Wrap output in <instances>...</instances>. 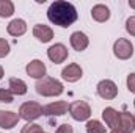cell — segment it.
Returning a JSON list of instances; mask_svg holds the SVG:
<instances>
[{
	"instance_id": "6da1fadb",
	"label": "cell",
	"mask_w": 135,
	"mask_h": 133,
	"mask_svg": "<svg viewBox=\"0 0 135 133\" xmlns=\"http://www.w3.org/2000/svg\"><path fill=\"white\" fill-rule=\"evenodd\" d=\"M47 17L54 25H58L61 28H68L77 21V9L69 2L57 0L49 6Z\"/></svg>"
},
{
	"instance_id": "7a4b0ae2",
	"label": "cell",
	"mask_w": 135,
	"mask_h": 133,
	"mask_svg": "<svg viewBox=\"0 0 135 133\" xmlns=\"http://www.w3.org/2000/svg\"><path fill=\"white\" fill-rule=\"evenodd\" d=\"M35 88H36V93L42 97H57V96H61L65 91L63 83L52 77H44L38 80Z\"/></svg>"
},
{
	"instance_id": "3957f363",
	"label": "cell",
	"mask_w": 135,
	"mask_h": 133,
	"mask_svg": "<svg viewBox=\"0 0 135 133\" xmlns=\"http://www.w3.org/2000/svg\"><path fill=\"white\" fill-rule=\"evenodd\" d=\"M69 114L72 116V119H75L79 122H83V121L90 119L91 108L85 100H75L69 105Z\"/></svg>"
},
{
	"instance_id": "277c9868",
	"label": "cell",
	"mask_w": 135,
	"mask_h": 133,
	"mask_svg": "<svg viewBox=\"0 0 135 133\" xmlns=\"http://www.w3.org/2000/svg\"><path fill=\"white\" fill-rule=\"evenodd\" d=\"M42 114H44L42 113V106L38 102H25L19 108V117L25 119L27 122H32L35 119L41 117Z\"/></svg>"
},
{
	"instance_id": "5b68a950",
	"label": "cell",
	"mask_w": 135,
	"mask_h": 133,
	"mask_svg": "<svg viewBox=\"0 0 135 133\" xmlns=\"http://www.w3.org/2000/svg\"><path fill=\"white\" fill-rule=\"evenodd\" d=\"M113 53L118 60H129L134 55V44L126 38H118L113 44Z\"/></svg>"
},
{
	"instance_id": "8992f818",
	"label": "cell",
	"mask_w": 135,
	"mask_h": 133,
	"mask_svg": "<svg viewBox=\"0 0 135 133\" xmlns=\"http://www.w3.org/2000/svg\"><path fill=\"white\" fill-rule=\"evenodd\" d=\"M96 89H98V94L105 100H113L118 96V86L112 80H101Z\"/></svg>"
},
{
	"instance_id": "52a82bcc",
	"label": "cell",
	"mask_w": 135,
	"mask_h": 133,
	"mask_svg": "<svg viewBox=\"0 0 135 133\" xmlns=\"http://www.w3.org/2000/svg\"><path fill=\"white\" fill-rule=\"evenodd\" d=\"M47 57H49V60H50L52 63H55V64H60V63L66 61L68 60L66 45H65V44H60V42L50 45L49 50H47Z\"/></svg>"
},
{
	"instance_id": "ba28073f",
	"label": "cell",
	"mask_w": 135,
	"mask_h": 133,
	"mask_svg": "<svg viewBox=\"0 0 135 133\" xmlns=\"http://www.w3.org/2000/svg\"><path fill=\"white\" fill-rule=\"evenodd\" d=\"M68 111H69V105L65 100H57V102H52L42 106V113L46 116H63Z\"/></svg>"
},
{
	"instance_id": "9c48e42d",
	"label": "cell",
	"mask_w": 135,
	"mask_h": 133,
	"mask_svg": "<svg viewBox=\"0 0 135 133\" xmlns=\"http://www.w3.org/2000/svg\"><path fill=\"white\" fill-rule=\"evenodd\" d=\"M82 75H83V70H82V67L79 66L77 63H71V64H68V66L61 70L63 80H66L69 83L79 81V80L82 78Z\"/></svg>"
},
{
	"instance_id": "30bf717a",
	"label": "cell",
	"mask_w": 135,
	"mask_h": 133,
	"mask_svg": "<svg viewBox=\"0 0 135 133\" xmlns=\"http://www.w3.org/2000/svg\"><path fill=\"white\" fill-rule=\"evenodd\" d=\"M102 119H104L107 127H110L112 130H118V127H119V111H116L112 106H107L102 111Z\"/></svg>"
},
{
	"instance_id": "8fae6325",
	"label": "cell",
	"mask_w": 135,
	"mask_h": 133,
	"mask_svg": "<svg viewBox=\"0 0 135 133\" xmlns=\"http://www.w3.org/2000/svg\"><path fill=\"white\" fill-rule=\"evenodd\" d=\"M118 132L121 133H134L135 132V116L129 111L119 113V127Z\"/></svg>"
},
{
	"instance_id": "7c38bea8",
	"label": "cell",
	"mask_w": 135,
	"mask_h": 133,
	"mask_svg": "<svg viewBox=\"0 0 135 133\" xmlns=\"http://www.w3.org/2000/svg\"><path fill=\"white\" fill-rule=\"evenodd\" d=\"M25 70H27V75L32 77V78H36V80H41L46 77V64L41 61V60H33L30 61L27 66H25Z\"/></svg>"
},
{
	"instance_id": "4fadbf2b",
	"label": "cell",
	"mask_w": 135,
	"mask_h": 133,
	"mask_svg": "<svg viewBox=\"0 0 135 133\" xmlns=\"http://www.w3.org/2000/svg\"><path fill=\"white\" fill-rule=\"evenodd\" d=\"M19 119H21V117H19L17 113L0 110V127H2V129H5V130L14 129V125H17Z\"/></svg>"
},
{
	"instance_id": "5bb4252c",
	"label": "cell",
	"mask_w": 135,
	"mask_h": 133,
	"mask_svg": "<svg viewBox=\"0 0 135 133\" xmlns=\"http://www.w3.org/2000/svg\"><path fill=\"white\" fill-rule=\"evenodd\" d=\"M33 36L39 41V42H49L52 41L54 38V30L49 27V25H44V24H36L33 27Z\"/></svg>"
},
{
	"instance_id": "9a60e30c",
	"label": "cell",
	"mask_w": 135,
	"mask_h": 133,
	"mask_svg": "<svg viewBox=\"0 0 135 133\" xmlns=\"http://www.w3.org/2000/svg\"><path fill=\"white\" fill-rule=\"evenodd\" d=\"M69 41H71L72 49H74V50H77V52H83V50L88 47V44H90L88 36L83 33V32H74V33L71 34Z\"/></svg>"
},
{
	"instance_id": "2e32d148",
	"label": "cell",
	"mask_w": 135,
	"mask_h": 133,
	"mask_svg": "<svg viewBox=\"0 0 135 133\" xmlns=\"http://www.w3.org/2000/svg\"><path fill=\"white\" fill-rule=\"evenodd\" d=\"M91 17L96 21V22H107L108 19H110V9H108V6H105V5H94L93 8H91Z\"/></svg>"
},
{
	"instance_id": "e0dca14e",
	"label": "cell",
	"mask_w": 135,
	"mask_h": 133,
	"mask_svg": "<svg viewBox=\"0 0 135 133\" xmlns=\"http://www.w3.org/2000/svg\"><path fill=\"white\" fill-rule=\"evenodd\" d=\"M8 88H9V93L13 96H24L27 93V85L24 80L21 78H16V77H11L9 81H8Z\"/></svg>"
},
{
	"instance_id": "ac0fdd59",
	"label": "cell",
	"mask_w": 135,
	"mask_h": 133,
	"mask_svg": "<svg viewBox=\"0 0 135 133\" xmlns=\"http://www.w3.org/2000/svg\"><path fill=\"white\" fill-rule=\"evenodd\" d=\"M6 32L11 34V36H22V34L27 32V24H25V21H22V19H13V21L8 24Z\"/></svg>"
},
{
	"instance_id": "d6986e66",
	"label": "cell",
	"mask_w": 135,
	"mask_h": 133,
	"mask_svg": "<svg viewBox=\"0 0 135 133\" xmlns=\"http://www.w3.org/2000/svg\"><path fill=\"white\" fill-rule=\"evenodd\" d=\"M14 13V5L11 0H0V17H11Z\"/></svg>"
},
{
	"instance_id": "ffe728a7",
	"label": "cell",
	"mask_w": 135,
	"mask_h": 133,
	"mask_svg": "<svg viewBox=\"0 0 135 133\" xmlns=\"http://www.w3.org/2000/svg\"><path fill=\"white\" fill-rule=\"evenodd\" d=\"M86 133H105V125H102L96 119L88 121L86 122Z\"/></svg>"
},
{
	"instance_id": "44dd1931",
	"label": "cell",
	"mask_w": 135,
	"mask_h": 133,
	"mask_svg": "<svg viewBox=\"0 0 135 133\" xmlns=\"http://www.w3.org/2000/svg\"><path fill=\"white\" fill-rule=\"evenodd\" d=\"M21 133H42V127L39 124H30L28 122L27 125H24Z\"/></svg>"
},
{
	"instance_id": "7402d4cb",
	"label": "cell",
	"mask_w": 135,
	"mask_h": 133,
	"mask_svg": "<svg viewBox=\"0 0 135 133\" xmlns=\"http://www.w3.org/2000/svg\"><path fill=\"white\" fill-rule=\"evenodd\" d=\"M0 102L2 103H11L13 102V94L9 93V89L0 88Z\"/></svg>"
},
{
	"instance_id": "603a6c76",
	"label": "cell",
	"mask_w": 135,
	"mask_h": 133,
	"mask_svg": "<svg viewBox=\"0 0 135 133\" xmlns=\"http://www.w3.org/2000/svg\"><path fill=\"white\" fill-rule=\"evenodd\" d=\"M8 53H9V44L6 39L0 38V58H5Z\"/></svg>"
},
{
	"instance_id": "cb8c5ba5",
	"label": "cell",
	"mask_w": 135,
	"mask_h": 133,
	"mask_svg": "<svg viewBox=\"0 0 135 133\" xmlns=\"http://www.w3.org/2000/svg\"><path fill=\"white\" fill-rule=\"evenodd\" d=\"M126 32L131 36H135V16H131L126 21Z\"/></svg>"
},
{
	"instance_id": "d4e9b609",
	"label": "cell",
	"mask_w": 135,
	"mask_h": 133,
	"mask_svg": "<svg viewBox=\"0 0 135 133\" xmlns=\"http://www.w3.org/2000/svg\"><path fill=\"white\" fill-rule=\"evenodd\" d=\"M127 89L135 94V72L127 75Z\"/></svg>"
},
{
	"instance_id": "484cf974",
	"label": "cell",
	"mask_w": 135,
	"mask_h": 133,
	"mask_svg": "<svg viewBox=\"0 0 135 133\" xmlns=\"http://www.w3.org/2000/svg\"><path fill=\"white\" fill-rule=\"evenodd\" d=\"M55 133H74V130H72V127H71L69 124H61V125L55 130Z\"/></svg>"
},
{
	"instance_id": "4316f807",
	"label": "cell",
	"mask_w": 135,
	"mask_h": 133,
	"mask_svg": "<svg viewBox=\"0 0 135 133\" xmlns=\"http://www.w3.org/2000/svg\"><path fill=\"white\" fill-rule=\"evenodd\" d=\"M129 6H131V8H135V2L134 0H129Z\"/></svg>"
},
{
	"instance_id": "83f0119b",
	"label": "cell",
	"mask_w": 135,
	"mask_h": 133,
	"mask_svg": "<svg viewBox=\"0 0 135 133\" xmlns=\"http://www.w3.org/2000/svg\"><path fill=\"white\" fill-rule=\"evenodd\" d=\"M2 77H3V67L0 66V80H2Z\"/></svg>"
},
{
	"instance_id": "f1b7e54d",
	"label": "cell",
	"mask_w": 135,
	"mask_h": 133,
	"mask_svg": "<svg viewBox=\"0 0 135 133\" xmlns=\"http://www.w3.org/2000/svg\"><path fill=\"white\" fill-rule=\"evenodd\" d=\"M110 133H121V132H118V130H112Z\"/></svg>"
},
{
	"instance_id": "f546056e",
	"label": "cell",
	"mask_w": 135,
	"mask_h": 133,
	"mask_svg": "<svg viewBox=\"0 0 135 133\" xmlns=\"http://www.w3.org/2000/svg\"><path fill=\"white\" fill-rule=\"evenodd\" d=\"M134 106H135V100H134Z\"/></svg>"
},
{
	"instance_id": "4dcf8cb0",
	"label": "cell",
	"mask_w": 135,
	"mask_h": 133,
	"mask_svg": "<svg viewBox=\"0 0 135 133\" xmlns=\"http://www.w3.org/2000/svg\"><path fill=\"white\" fill-rule=\"evenodd\" d=\"M42 133H46V132H42Z\"/></svg>"
}]
</instances>
